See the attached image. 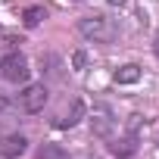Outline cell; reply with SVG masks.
<instances>
[{
  "label": "cell",
  "mask_w": 159,
  "mask_h": 159,
  "mask_svg": "<svg viewBox=\"0 0 159 159\" xmlns=\"http://www.w3.org/2000/svg\"><path fill=\"white\" fill-rule=\"evenodd\" d=\"M134 147H137V143H134V137H125V140L109 143V150H112L116 156H131V153H134Z\"/></svg>",
  "instance_id": "obj_9"
},
{
  "label": "cell",
  "mask_w": 159,
  "mask_h": 159,
  "mask_svg": "<svg viewBox=\"0 0 159 159\" xmlns=\"http://www.w3.org/2000/svg\"><path fill=\"white\" fill-rule=\"evenodd\" d=\"M109 3H125V0H109Z\"/></svg>",
  "instance_id": "obj_11"
},
{
  "label": "cell",
  "mask_w": 159,
  "mask_h": 159,
  "mask_svg": "<svg viewBox=\"0 0 159 159\" xmlns=\"http://www.w3.org/2000/svg\"><path fill=\"white\" fill-rule=\"evenodd\" d=\"M19 103L25 112H41L44 103H47V88L44 84H28L22 94H19Z\"/></svg>",
  "instance_id": "obj_3"
},
{
  "label": "cell",
  "mask_w": 159,
  "mask_h": 159,
  "mask_svg": "<svg viewBox=\"0 0 159 159\" xmlns=\"http://www.w3.org/2000/svg\"><path fill=\"white\" fill-rule=\"evenodd\" d=\"M78 31H81L84 38H91V41H100V44H109L116 38V25L106 16H84L81 22H78Z\"/></svg>",
  "instance_id": "obj_1"
},
{
  "label": "cell",
  "mask_w": 159,
  "mask_h": 159,
  "mask_svg": "<svg viewBox=\"0 0 159 159\" xmlns=\"http://www.w3.org/2000/svg\"><path fill=\"white\" fill-rule=\"evenodd\" d=\"M38 159H69V153L62 147H56V143H44V150H41Z\"/></svg>",
  "instance_id": "obj_10"
},
{
  "label": "cell",
  "mask_w": 159,
  "mask_h": 159,
  "mask_svg": "<svg viewBox=\"0 0 159 159\" xmlns=\"http://www.w3.org/2000/svg\"><path fill=\"white\" fill-rule=\"evenodd\" d=\"M0 72H3V78H7V81H13V84L28 81V62H25L22 53H7L3 62H0Z\"/></svg>",
  "instance_id": "obj_2"
},
{
  "label": "cell",
  "mask_w": 159,
  "mask_h": 159,
  "mask_svg": "<svg viewBox=\"0 0 159 159\" xmlns=\"http://www.w3.org/2000/svg\"><path fill=\"white\" fill-rule=\"evenodd\" d=\"M91 128H94V134H100V137H106V134L112 131V116H109L106 106H97V109H94V116H91Z\"/></svg>",
  "instance_id": "obj_5"
},
{
  "label": "cell",
  "mask_w": 159,
  "mask_h": 159,
  "mask_svg": "<svg viewBox=\"0 0 159 159\" xmlns=\"http://www.w3.org/2000/svg\"><path fill=\"white\" fill-rule=\"evenodd\" d=\"M81 116H84V103H81V100H75V103H72V109H69L66 116H59V119H56V128H72Z\"/></svg>",
  "instance_id": "obj_7"
},
{
  "label": "cell",
  "mask_w": 159,
  "mask_h": 159,
  "mask_svg": "<svg viewBox=\"0 0 159 159\" xmlns=\"http://www.w3.org/2000/svg\"><path fill=\"white\" fill-rule=\"evenodd\" d=\"M116 84H134L137 78H140V66H134V62H128V66H122V69H116Z\"/></svg>",
  "instance_id": "obj_6"
},
{
  "label": "cell",
  "mask_w": 159,
  "mask_h": 159,
  "mask_svg": "<svg viewBox=\"0 0 159 159\" xmlns=\"http://www.w3.org/2000/svg\"><path fill=\"white\" fill-rule=\"evenodd\" d=\"M41 19H47V13H44L41 7H28V10H25V28H38Z\"/></svg>",
  "instance_id": "obj_8"
},
{
  "label": "cell",
  "mask_w": 159,
  "mask_h": 159,
  "mask_svg": "<svg viewBox=\"0 0 159 159\" xmlns=\"http://www.w3.org/2000/svg\"><path fill=\"white\" fill-rule=\"evenodd\" d=\"M25 150H28V140L22 134H10V137L0 140V156H3V159H19Z\"/></svg>",
  "instance_id": "obj_4"
},
{
  "label": "cell",
  "mask_w": 159,
  "mask_h": 159,
  "mask_svg": "<svg viewBox=\"0 0 159 159\" xmlns=\"http://www.w3.org/2000/svg\"><path fill=\"white\" fill-rule=\"evenodd\" d=\"M156 56H159V41H156Z\"/></svg>",
  "instance_id": "obj_12"
}]
</instances>
